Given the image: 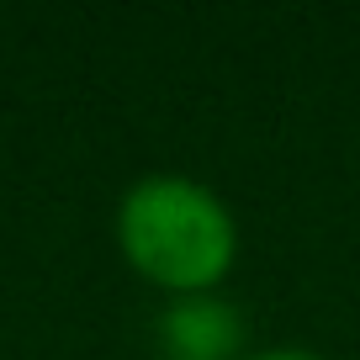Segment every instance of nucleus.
<instances>
[{"label":"nucleus","instance_id":"nucleus-1","mask_svg":"<svg viewBox=\"0 0 360 360\" xmlns=\"http://www.w3.org/2000/svg\"><path fill=\"white\" fill-rule=\"evenodd\" d=\"M112 233L127 270L169 297L217 292L238 259L233 207L212 186L175 175V169H159L127 186Z\"/></svg>","mask_w":360,"mask_h":360},{"label":"nucleus","instance_id":"nucleus-2","mask_svg":"<svg viewBox=\"0 0 360 360\" xmlns=\"http://www.w3.org/2000/svg\"><path fill=\"white\" fill-rule=\"evenodd\" d=\"M159 360H244L249 323L223 292L169 297L154 318Z\"/></svg>","mask_w":360,"mask_h":360},{"label":"nucleus","instance_id":"nucleus-3","mask_svg":"<svg viewBox=\"0 0 360 360\" xmlns=\"http://www.w3.org/2000/svg\"><path fill=\"white\" fill-rule=\"evenodd\" d=\"M244 360H323V355L297 349V345H270V349H259V355H244Z\"/></svg>","mask_w":360,"mask_h":360}]
</instances>
